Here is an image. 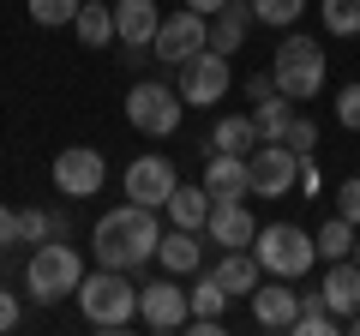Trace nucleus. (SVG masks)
Segmentation results:
<instances>
[{"instance_id":"obj_16","label":"nucleus","mask_w":360,"mask_h":336,"mask_svg":"<svg viewBox=\"0 0 360 336\" xmlns=\"http://www.w3.org/2000/svg\"><path fill=\"white\" fill-rule=\"evenodd\" d=\"M205 234H210V246H222V252H240V246H252L258 222H252V210H246L240 198H234V205H210Z\"/></svg>"},{"instance_id":"obj_10","label":"nucleus","mask_w":360,"mask_h":336,"mask_svg":"<svg viewBox=\"0 0 360 336\" xmlns=\"http://www.w3.org/2000/svg\"><path fill=\"white\" fill-rule=\"evenodd\" d=\"M108 181V162L103 150H90V144H66L60 156H54V186H60V198H96Z\"/></svg>"},{"instance_id":"obj_2","label":"nucleus","mask_w":360,"mask_h":336,"mask_svg":"<svg viewBox=\"0 0 360 336\" xmlns=\"http://www.w3.org/2000/svg\"><path fill=\"white\" fill-rule=\"evenodd\" d=\"M78 306H84V318L96 324V330H120V324L139 318V288H132V271H96L78 283Z\"/></svg>"},{"instance_id":"obj_5","label":"nucleus","mask_w":360,"mask_h":336,"mask_svg":"<svg viewBox=\"0 0 360 336\" xmlns=\"http://www.w3.org/2000/svg\"><path fill=\"white\" fill-rule=\"evenodd\" d=\"M270 84L288 96V103H312L324 91V49L312 37H288L276 49V66H270Z\"/></svg>"},{"instance_id":"obj_14","label":"nucleus","mask_w":360,"mask_h":336,"mask_svg":"<svg viewBox=\"0 0 360 336\" xmlns=\"http://www.w3.org/2000/svg\"><path fill=\"white\" fill-rule=\"evenodd\" d=\"M108 6H115V42H127V54L139 60V54L150 49L156 25H162L156 0H108Z\"/></svg>"},{"instance_id":"obj_37","label":"nucleus","mask_w":360,"mask_h":336,"mask_svg":"<svg viewBox=\"0 0 360 336\" xmlns=\"http://www.w3.org/2000/svg\"><path fill=\"white\" fill-rule=\"evenodd\" d=\"M246 96H252V103H264V96H276V84H270V72L246 78Z\"/></svg>"},{"instance_id":"obj_13","label":"nucleus","mask_w":360,"mask_h":336,"mask_svg":"<svg viewBox=\"0 0 360 336\" xmlns=\"http://www.w3.org/2000/svg\"><path fill=\"white\" fill-rule=\"evenodd\" d=\"M246 300H252L258 330H288V324H295V312H300V288H288V276H270V283H258Z\"/></svg>"},{"instance_id":"obj_34","label":"nucleus","mask_w":360,"mask_h":336,"mask_svg":"<svg viewBox=\"0 0 360 336\" xmlns=\"http://www.w3.org/2000/svg\"><path fill=\"white\" fill-rule=\"evenodd\" d=\"M336 120H342L348 132H360V84H342V91H336Z\"/></svg>"},{"instance_id":"obj_8","label":"nucleus","mask_w":360,"mask_h":336,"mask_svg":"<svg viewBox=\"0 0 360 336\" xmlns=\"http://www.w3.org/2000/svg\"><path fill=\"white\" fill-rule=\"evenodd\" d=\"M198 49H210V18L193 13V6H186V13H168L162 25H156V37H150V54L162 66H186Z\"/></svg>"},{"instance_id":"obj_15","label":"nucleus","mask_w":360,"mask_h":336,"mask_svg":"<svg viewBox=\"0 0 360 336\" xmlns=\"http://www.w3.org/2000/svg\"><path fill=\"white\" fill-rule=\"evenodd\" d=\"M205 193L217 198V205L252 198V174H246V156H234V150H210V162H205Z\"/></svg>"},{"instance_id":"obj_28","label":"nucleus","mask_w":360,"mask_h":336,"mask_svg":"<svg viewBox=\"0 0 360 336\" xmlns=\"http://www.w3.org/2000/svg\"><path fill=\"white\" fill-rule=\"evenodd\" d=\"M324 30L330 37H360V0H324Z\"/></svg>"},{"instance_id":"obj_17","label":"nucleus","mask_w":360,"mask_h":336,"mask_svg":"<svg viewBox=\"0 0 360 336\" xmlns=\"http://www.w3.org/2000/svg\"><path fill=\"white\" fill-rule=\"evenodd\" d=\"M319 295H324V306H330L336 318H354L360 312V264L354 259H330L324 264V288Z\"/></svg>"},{"instance_id":"obj_33","label":"nucleus","mask_w":360,"mask_h":336,"mask_svg":"<svg viewBox=\"0 0 360 336\" xmlns=\"http://www.w3.org/2000/svg\"><path fill=\"white\" fill-rule=\"evenodd\" d=\"M336 217H348L360 228V174H348V181L336 186Z\"/></svg>"},{"instance_id":"obj_30","label":"nucleus","mask_w":360,"mask_h":336,"mask_svg":"<svg viewBox=\"0 0 360 336\" xmlns=\"http://www.w3.org/2000/svg\"><path fill=\"white\" fill-rule=\"evenodd\" d=\"M307 13V0H252V18L258 25H295Z\"/></svg>"},{"instance_id":"obj_31","label":"nucleus","mask_w":360,"mask_h":336,"mask_svg":"<svg viewBox=\"0 0 360 336\" xmlns=\"http://www.w3.org/2000/svg\"><path fill=\"white\" fill-rule=\"evenodd\" d=\"M49 234H54V217H49V210H37V205L18 210V246H42Z\"/></svg>"},{"instance_id":"obj_40","label":"nucleus","mask_w":360,"mask_h":336,"mask_svg":"<svg viewBox=\"0 0 360 336\" xmlns=\"http://www.w3.org/2000/svg\"><path fill=\"white\" fill-rule=\"evenodd\" d=\"M348 324H354V330H360V312H354V318H348Z\"/></svg>"},{"instance_id":"obj_3","label":"nucleus","mask_w":360,"mask_h":336,"mask_svg":"<svg viewBox=\"0 0 360 336\" xmlns=\"http://www.w3.org/2000/svg\"><path fill=\"white\" fill-rule=\"evenodd\" d=\"M246 252L258 259V271H264V276H288V283H295V276H307L312 264H319L312 234L295 228V222H270V228H258Z\"/></svg>"},{"instance_id":"obj_27","label":"nucleus","mask_w":360,"mask_h":336,"mask_svg":"<svg viewBox=\"0 0 360 336\" xmlns=\"http://www.w3.org/2000/svg\"><path fill=\"white\" fill-rule=\"evenodd\" d=\"M354 222H348V217H330V222H324V228L319 234H312V246H319V259L324 264H330V259H348V246H354Z\"/></svg>"},{"instance_id":"obj_9","label":"nucleus","mask_w":360,"mask_h":336,"mask_svg":"<svg viewBox=\"0 0 360 336\" xmlns=\"http://www.w3.org/2000/svg\"><path fill=\"white\" fill-rule=\"evenodd\" d=\"M222 96H229V54L198 49L193 60L180 66V103L186 108H210V103H222Z\"/></svg>"},{"instance_id":"obj_23","label":"nucleus","mask_w":360,"mask_h":336,"mask_svg":"<svg viewBox=\"0 0 360 336\" xmlns=\"http://www.w3.org/2000/svg\"><path fill=\"white\" fill-rule=\"evenodd\" d=\"M252 144H258L252 115H222L217 127H210V150H234V156H246Z\"/></svg>"},{"instance_id":"obj_21","label":"nucleus","mask_w":360,"mask_h":336,"mask_svg":"<svg viewBox=\"0 0 360 336\" xmlns=\"http://www.w3.org/2000/svg\"><path fill=\"white\" fill-rule=\"evenodd\" d=\"M210 271H217V283L229 288V300L234 295H252V288L264 283V271H258V259L246 252V246H240V252H222V264H210Z\"/></svg>"},{"instance_id":"obj_38","label":"nucleus","mask_w":360,"mask_h":336,"mask_svg":"<svg viewBox=\"0 0 360 336\" xmlns=\"http://www.w3.org/2000/svg\"><path fill=\"white\" fill-rule=\"evenodd\" d=\"M186 6H193V13H205V18H210V13H222V6H229V0H186Z\"/></svg>"},{"instance_id":"obj_29","label":"nucleus","mask_w":360,"mask_h":336,"mask_svg":"<svg viewBox=\"0 0 360 336\" xmlns=\"http://www.w3.org/2000/svg\"><path fill=\"white\" fill-rule=\"evenodd\" d=\"M25 6H30V18H37L42 30H60V25H72V18H78L84 0H25Z\"/></svg>"},{"instance_id":"obj_4","label":"nucleus","mask_w":360,"mask_h":336,"mask_svg":"<svg viewBox=\"0 0 360 336\" xmlns=\"http://www.w3.org/2000/svg\"><path fill=\"white\" fill-rule=\"evenodd\" d=\"M84 283V259H78V246H60V240H42L25 264V288L37 295V306H54V300L78 295Z\"/></svg>"},{"instance_id":"obj_26","label":"nucleus","mask_w":360,"mask_h":336,"mask_svg":"<svg viewBox=\"0 0 360 336\" xmlns=\"http://www.w3.org/2000/svg\"><path fill=\"white\" fill-rule=\"evenodd\" d=\"M288 120H295V108H288V96H283V91H276V96H264V103L252 108V127H258V138H270V144H276V138L288 132Z\"/></svg>"},{"instance_id":"obj_20","label":"nucleus","mask_w":360,"mask_h":336,"mask_svg":"<svg viewBox=\"0 0 360 336\" xmlns=\"http://www.w3.org/2000/svg\"><path fill=\"white\" fill-rule=\"evenodd\" d=\"M210 205H217V198L205 193V181H198V186H186V181H174V193L162 198V210H168V222H174V228H205V217H210Z\"/></svg>"},{"instance_id":"obj_7","label":"nucleus","mask_w":360,"mask_h":336,"mask_svg":"<svg viewBox=\"0 0 360 336\" xmlns=\"http://www.w3.org/2000/svg\"><path fill=\"white\" fill-rule=\"evenodd\" d=\"M246 174H252V198H288L295 181H300V156L288 150L283 138L276 144L258 138L252 150H246Z\"/></svg>"},{"instance_id":"obj_19","label":"nucleus","mask_w":360,"mask_h":336,"mask_svg":"<svg viewBox=\"0 0 360 336\" xmlns=\"http://www.w3.org/2000/svg\"><path fill=\"white\" fill-rule=\"evenodd\" d=\"M252 25H258V18H252V0H229L222 13H210V49H217V54H234Z\"/></svg>"},{"instance_id":"obj_24","label":"nucleus","mask_w":360,"mask_h":336,"mask_svg":"<svg viewBox=\"0 0 360 336\" xmlns=\"http://www.w3.org/2000/svg\"><path fill=\"white\" fill-rule=\"evenodd\" d=\"M186 300H193V318H222V312H229V288L217 283V271H193Z\"/></svg>"},{"instance_id":"obj_1","label":"nucleus","mask_w":360,"mask_h":336,"mask_svg":"<svg viewBox=\"0 0 360 336\" xmlns=\"http://www.w3.org/2000/svg\"><path fill=\"white\" fill-rule=\"evenodd\" d=\"M156 240H162L156 210L132 205V198L120 210H103L96 228H90V252H96V264H108V271H144V264L156 259Z\"/></svg>"},{"instance_id":"obj_6","label":"nucleus","mask_w":360,"mask_h":336,"mask_svg":"<svg viewBox=\"0 0 360 336\" xmlns=\"http://www.w3.org/2000/svg\"><path fill=\"white\" fill-rule=\"evenodd\" d=\"M180 91L174 84H156V78H144V84H132L127 91V120L132 132H144V138H168V132L180 127Z\"/></svg>"},{"instance_id":"obj_25","label":"nucleus","mask_w":360,"mask_h":336,"mask_svg":"<svg viewBox=\"0 0 360 336\" xmlns=\"http://www.w3.org/2000/svg\"><path fill=\"white\" fill-rule=\"evenodd\" d=\"M336 312L324 306V295H300V312H295V324H288V330L295 336H336Z\"/></svg>"},{"instance_id":"obj_32","label":"nucleus","mask_w":360,"mask_h":336,"mask_svg":"<svg viewBox=\"0 0 360 336\" xmlns=\"http://www.w3.org/2000/svg\"><path fill=\"white\" fill-rule=\"evenodd\" d=\"M283 144H288L295 156H312V144H319V127H312L307 115H295V120H288V132H283Z\"/></svg>"},{"instance_id":"obj_12","label":"nucleus","mask_w":360,"mask_h":336,"mask_svg":"<svg viewBox=\"0 0 360 336\" xmlns=\"http://www.w3.org/2000/svg\"><path fill=\"white\" fill-rule=\"evenodd\" d=\"M139 318L150 324V330H186V318H193V300L180 295V283L168 276V283L139 288Z\"/></svg>"},{"instance_id":"obj_11","label":"nucleus","mask_w":360,"mask_h":336,"mask_svg":"<svg viewBox=\"0 0 360 336\" xmlns=\"http://www.w3.org/2000/svg\"><path fill=\"white\" fill-rule=\"evenodd\" d=\"M174 181H180V174H174V162H168V156H132V162H127V198H132V205H150V210H162V198L168 193H174Z\"/></svg>"},{"instance_id":"obj_36","label":"nucleus","mask_w":360,"mask_h":336,"mask_svg":"<svg viewBox=\"0 0 360 336\" xmlns=\"http://www.w3.org/2000/svg\"><path fill=\"white\" fill-rule=\"evenodd\" d=\"M6 246H18V210L0 205V252H6Z\"/></svg>"},{"instance_id":"obj_18","label":"nucleus","mask_w":360,"mask_h":336,"mask_svg":"<svg viewBox=\"0 0 360 336\" xmlns=\"http://www.w3.org/2000/svg\"><path fill=\"white\" fill-rule=\"evenodd\" d=\"M156 264H162L168 276L205 271V240H198V228H168L162 240H156Z\"/></svg>"},{"instance_id":"obj_22","label":"nucleus","mask_w":360,"mask_h":336,"mask_svg":"<svg viewBox=\"0 0 360 336\" xmlns=\"http://www.w3.org/2000/svg\"><path fill=\"white\" fill-rule=\"evenodd\" d=\"M72 30H78L84 49H108V42H115V6H108V0H84L78 18H72Z\"/></svg>"},{"instance_id":"obj_35","label":"nucleus","mask_w":360,"mask_h":336,"mask_svg":"<svg viewBox=\"0 0 360 336\" xmlns=\"http://www.w3.org/2000/svg\"><path fill=\"white\" fill-rule=\"evenodd\" d=\"M18 318H25V312H18V295L0 288V330H18Z\"/></svg>"},{"instance_id":"obj_39","label":"nucleus","mask_w":360,"mask_h":336,"mask_svg":"<svg viewBox=\"0 0 360 336\" xmlns=\"http://www.w3.org/2000/svg\"><path fill=\"white\" fill-rule=\"evenodd\" d=\"M348 259H354V264H360V234H354V246H348Z\"/></svg>"}]
</instances>
